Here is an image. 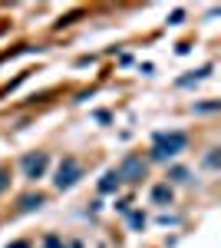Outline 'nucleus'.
I'll list each match as a JSON object with an SVG mask.
<instances>
[{"label": "nucleus", "instance_id": "nucleus-1", "mask_svg": "<svg viewBox=\"0 0 221 248\" xmlns=\"http://www.w3.org/2000/svg\"><path fill=\"white\" fill-rule=\"evenodd\" d=\"M185 146H188V136L185 133H159L155 142H152V159L168 162V159H175V155L182 153Z\"/></svg>", "mask_w": 221, "mask_h": 248}, {"label": "nucleus", "instance_id": "nucleus-2", "mask_svg": "<svg viewBox=\"0 0 221 248\" xmlns=\"http://www.w3.org/2000/svg\"><path fill=\"white\" fill-rule=\"evenodd\" d=\"M79 175H83V166H79L76 159H63V166L56 169V179H53V182H56V189H70Z\"/></svg>", "mask_w": 221, "mask_h": 248}, {"label": "nucleus", "instance_id": "nucleus-3", "mask_svg": "<svg viewBox=\"0 0 221 248\" xmlns=\"http://www.w3.org/2000/svg\"><path fill=\"white\" fill-rule=\"evenodd\" d=\"M116 172H119V179H126V182H139V179H146V162H142V155H129Z\"/></svg>", "mask_w": 221, "mask_h": 248}, {"label": "nucleus", "instance_id": "nucleus-4", "mask_svg": "<svg viewBox=\"0 0 221 248\" xmlns=\"http://www.w3.org/2000/svg\"><path fill=\"white\" fill-rule=\"evenodd\" d=\"M46 153H37V155H27L23 159V172H27V179H40L43 175V169H46Z\"/></svg>", "mask_w": 221, "mask_h": 248}, {"label": "nucleus", "instance_id": "nucleus-5", "mask_svg": "<svg viewBox=\"0 0 221 248\" xmlns=\"http://www.w3.org/2000/svg\"><path fill=\"white\" fill-rule=\"evenodd\" d=\"M119 182H122V179H119V172L109 169L106 175H103V182H99V192H116V189H119Z\"/></svg>", "mask_w": 221, "mask_h": 248}, {"label": "nucleus", "instance_id": "nucleus-6", "mask_svg": "<svg viewBox=\"0 0 221 248\" xmlns=\"http://www.w3.org/2000/svg\"><path fill=\"white\" fill-rule=\"evenodd\" d=\"M40 205H43V195H23V199H20V209L23 212H33V209H40Z\"/></svg>", "mask_w": 221, "mask_h": 248}, {"label": "nucleus", "instance_id": "nucleus-7", "mask_svg": "<svg viewBox=\"0 0 221 248\" xmlns=\"http://www.w3.org/2000/svg\"><path fill=\"white\" fill-rule=\"evenodd\" d=\"M152 195H155V202H159V205H165V202H172V186H159Z\"/></svg>", "mask_w": 221, "mask_h": 248}, {"label": "nucleus", "instance_id": "nucleus-8", "mask_svg": "<svg viewBox=\"0 0 221 248\" xmlns=\"http://www.w3.org/2000/svg\"><path fill=\"white\" fill-rule=\"evenodd\" d=\"M7 189H10V169H7V166H0V195H3Z\"/></svg>", "mask_w": 221, "mask_h": 248}, {"label": "nucleus", "instance_id": "nucleus-9", "mask_svg": "<svg viewBox=\"0 0 221 248\" xmlns=\"http://www.w3.org/2000/svg\"><path fill=\"white\" fill-rule=\"evenodd\" d=\"M7 248H30V242H14V245H7Z\"/></svg>", "mask_w": 221, "mask_h": 248}]
</instances>
